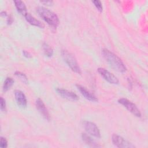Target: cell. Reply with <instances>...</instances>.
Instances as JSON below:
<instances>
[{"mask_svg":"<svg viewBox=\"0 0 148 148\" xmlns=\"http://www.w3.org/2000/svg\"><path fill=\"white\" fill-rule=\"evenodd\" d=\"M14 2L15 4V6H16L17 10H18V12L24 16V15L26 13H27V8H26L25 3L23 1H19V0L14 1Z\"/></svg>","mask_w":148,"mask_h":148,"instance_id":"13","label":"cell"},{"mask_svg":"<svg viewBox=\"0 0 148 148\" xmlns=\"http://www.w3.org/2000/svg\"><path fill=\"white\" fill-rule=\"evenodd\" d=\"M98 72L101 76L109 83L114 84H117L119 83V81L117 77L105 68H99L98 69Z\"/></svg>","mask_w":148,"mask_h":148,"instance_id":"7","label":"cell"},{"mask_svg":"<svg viewBox=\"0 0 148 148\" xmlns=\"http://www.w3.org/2000/svg\"><path fill=\"white\" fill-rule=\"evenodd\" d=\"M93 3L94 4L95 6L97 8V9H98V10H99L100 12H101L102 11L103 9V7L101 3V2L100 1H98V0H95V1H92Z\"/></svg>","mask_w":148,"mask_h":148,"instance_id":"18","label":"cell"},{"mask_svg":"<svg viewBox=\"0 0 148 148\" xmlns=\"http://www.w3.org/2000/svg\"><path fill=\"white\" fill-rule=\"evenodd\" d=\"M12 21H13L12 18L11 17H9L8 18V20H7V23H8V24H10L12 23Z\"/></svg>","mask_w":148,"mask_h":148,"instance_id":"22","label":"cell"},{"mask_svg":"<svg viewBox=\"0 0 148 148\" xmlns=\"http://www.w3.org/2000/svg\"><path fill=\"white\" fill-rule=\"evenodd\" d=\"M24 17L25 18V20L31 25L36 26L38 27H39L40 28H43L45 25L44 24L40 22L39 20L35 18L34 17H33L32 15H31L29 13H27L24 15Z\"/></svg>","mask_w":148,"mask_h":148,"instance_id":"12","label":"cell"},{"mask_svg":"<svg viewBox=\"0 0 148 148\" xmlns=\"http://www.w3.org/2000/svg\"><path fill=\"white\" fill-rule=\"evenodd\" d=\"M36 11L39 15L48 24L53 27L56 28L59 24V19L56 13L44 7H38Z\"/></svg>","mask_w":148,"mask_h":148,"instance_id":"2","label":"cell"},{"mask_svg":"<svg viewBox=\"0 0 148 148\" xmlns=\"http://www.w3.org/2000/svg\"><path fill=\"white\" fill-rule=\"evenodd\" d=\"M8 146V142L6 139L3 137H1L0 147L1 148H6Z\"/></svg>","mask_w":148,"mask_h":148,"instance_id":"20","label":"cell"},{"mask_svg":"<svg viewBox=\"0 0 148 148\" xmlns=\"http://www.w3.org/2000/svg\"><path fill=\"white\" fill-rule=\"evenodd\" d=\"M76 87L80 92V93L82 94L83 96L85 98L92 102L98 101V99L96 98V97L94 95L92 94H91L89 91H88L84 87L79 84H77Z\"/></svg>","mask_w":148,"mask_h":148,"instance_id":"11","label":"cell"},{"mask_svg":"<svg viewBox=\"0 0 148 148\" xmlns=\"http://www.w3.org/2000/svg\"><path fill=\"white\" fill-rule=\"evenodd\" d=\"M82 139L83 140L87 145H88L89 146H92V147H99L100 146L98 145L96 142L92 138H91L89 135H88L87 134H85V133H83L82 134Z\"/></svg>","mask_w":148,"mask_h":148,"instance_id":"14","label":"cell"},{"mask_svg":"<svg viewBox=\"0 0 148 148\" xmlns=\"http://www.w3.org/2000/svg\"><path fill=\"white\" fill-rule=\"evenodd\" d=\"M61 54L64 61L71 68V69L76 73L80 74L82 73L81 69L79 66V64L74 56L66 50H63Z\"/></svg>","mask_w":148,"mask_h":148,"instance_id":"3","label":"cell"},{"mask_svg":"<svg viewBox=\"0 0 148 148\" xmlns=\"http://www.w3.org/2000/svg\"><path fill=\"white\" fill-rule=\"evenodd\" d=\"M118 102H119V103H120V104L123 105L125 108H126V109L128 111H130L131 113H132L135 116L138 117H140L141 116L140 112L139 111V110L137 108V106L135 105V104H134V103H132L128 99L123 98L119 99Z\"/></svg>","mask_w":148,"mask_h":148,"instance_id":"4","label":"cell"},{"mask_svg":"<svg viewBox=\"0 0 148 148\" xmlns=\"http://www.w3.org/2000/svg\"><path fill=\"white\" fill-rule=\"evenodd\" d=\"M36 107L39 112V113H40V114L43 117V118L49 121L50 119V116L49 113V112L45 105L44 104L42 99H40V98L37 99L36 101Z\"/></svg>","mask_w":148,"mask_h":148,"instance_id":"9","label":"cell"},{"mask_svg":"<svg viewBox=\"0 0 148 148\" xmlns=\"http://www.w3.org/2000/svg\"><path fill=\"white\" fill-rule=\"evenodd\" d=\"M1 110L3 112L6 111L5 100L2 97H1Z\"/></svg>","mask_w":148,"mask_h":148,"instance_id":"19","label":"cell"},{"mask_svg":"<svg viewBox=\"0 0 148 148\" xmlns=\"http://www.w3.org/2000/svg\"><path fill=\"white\" fill-rule=\"evenodd\" d=\"M43 50L45 54V55L47 57H51L53 54V50L52 48L46 43H43Z\"/></svg>","mask_w":148,"mask_h":148,"instance_id":"16","label":"cell"},{"mask_svg":"<svg viewBox=\"0 0 148 148\" xmlns=\"http://www.w3.org/2000/svg\"><path fill=\"white\" fill-rule=\"evenodd\" d=\"M112 142L113 143L114 145H115L116 146L118 147H130V148H132V147H134L135 146L133 145L131 143H130V142L127 141V140H125L124 138H123V137L114 134L112 135Z\"/></svg>","mask_w":148,"mask_h":148,"instance_id":"6","label":"cell"},{"mask_svg":"<svg viewBox=\"0 0 148 148\" xmlns=\"http://www.w3.org/2000/svg\"><path fill=\"white\" fill-rule=\"evenodd\" d=\"M14 96L17 104L21 108H24L27 106V101L24 94L20 90H17L14 91Z\"/></svg>","mask_w":148,"mask_h":148,"instance_id":"10","label":"cell"},{"mask_svg":"<svg viewBox=\"0 0 148 148\" xmlns=\"http://www.w3.org/2000/svg\"><path fill=\"white\" fill-rule=\"evenodd\" d=\"M56 91L60 96L68 100L75 101L79 99L78 96L72 91L64 88H57Z\"/></svg>","mask_w":148,"mask_h":148,"instance_id":"8","label":"cell"},{"mask_svg":"<svg viewBox=\"0 0 148 148\" xmlns=\"http://www.w3.org/2000/svg\"><path fill=\"white\" fill-rule=\"evenodd\" d=\"M15 75L17 77H18L23 83H24L25 84L28 83V78L27 77L26 75L24 73H23L21 72H19V71H16L15 72Z\"/></svg>","mask_w":148,"mask_h":148,"instance_id":"17","label":"cell"},{"mask_svg":"<svg viewBox=\"0 0 148 148\" xmlns=\"http://www.w3.org/2000/svg\"><path fill=\"white\" fill-rule=\"evenodd\" d=\"M23 54L24 56L25 57H27V58H31V54H30L29 52L27 51L26 50H23Z\"/></svg>","mask_w":148,"mask_h":148,"instance_id":"21","label":"cell"},{"mask_svg":"<svg viewBox=\"0 0 148 148\" xmlns=\"http://www.w3.org/2000/svg\"><path fill=\"white\" fill-rule=\"evenodd\" d=\"M1 15L2 16H3V17H6V16H7V13H6V12H4V11H3V12H1Z\"/></svg>","mask_w":148,"mask_h":148,"instance_id":"23","label":"cell"},{"mask_svg":"<svg viewBox=\"0 0 148 148\" xmlns=\"http://www.w3.org/2000/svg\"><path fill=\"white\" fill-rule=\"evenodd\" d=\"M14 80L12 77H7L3 83V91L4 92L7 91L13 84Z\"/></svg>","mask_w":148,"mask_h":148,"instance_id":"15","label":"cell"},{"mask_svg":"<svg viewBox=\"0 0 148 148\" xmlns=\"http://www.w3.org/2000/svg\"><path fill=\"white\" fill-rule=\"evenodd\" d=\"M83 125L85 130L89 134L96 138L101 137L100 131L95 124L91 121H84L83 123Z\"/></svg>","mask_w":148,"mask_h":148,"instance_id":"5","label":"cell"},{"mask_svg":"<svg viewBox=\"0 0 148 148\" xmlns=\"http://www.w3.org/2000/svg\"><path fill=\"white\" fill-rule=\"evenodd\" d=\"M102 54L110 66L114 70L121 73H124L127 71V68L121 60L115 54L106 49L102 50Z\"/></svg>","mask_w":148,"mask_h":148,"instance_id":"1","label":"cell"}]
</instances>
